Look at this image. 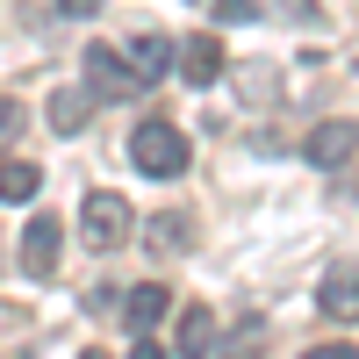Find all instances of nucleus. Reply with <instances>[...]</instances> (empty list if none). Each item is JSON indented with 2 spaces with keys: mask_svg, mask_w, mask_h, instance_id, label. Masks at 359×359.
Listing matches in <instances>:
<instances>
[{
  "mask_svg": "<svg viewBox=\"0 0 359 359\" xmlns=\"http://www.w3.org/2000/svg\"><path fill=\"white\" fill-rule=\"evenodd\" d=\"M302 158H309L316 172H345V165L359 158V123H352V115H331V123H316V130H309V144H302Z\"/></svg>",
  "mask_w": 359,
  "mask_h": 359,
  "instance_id": "4",
  "label": "nucleus"
},
{
  "mask_svg": "<svg viewBox=\"0 0 359 359\" xmlns=\"http://www.w3.org/2000/svg\"><path fill=\"white\" fill-rule=\"evenodd\" d=\"M172 352H180V359H201V352H216V309H208V302H187V309H180Z\"/></svg>",
  "mask_w": 359,
  "mask_h": 359,
  "instance_id": "9",
  "label": "nucleus"
},
{
  "mask_svg": "<svg viewBox=\"0 0 359 359\" xmlns=\"http://www.w3.org/2000/svg\"><path fill=\"white\" fill-rule=\"evenodd\" d=\"M79 65H86V86H94V101H137L144 86H151V79L137 72V57H130V50H115V43H86Z\"/></svg>",
  "mask_w": 359,
  "mask_h": 359,
  "instance_id": "2",
  "label": "nucleus"
},
{
  "mask_svg": "<svg viewBox=\"0 0 359 359\" xmlns=\"http://www.w3.org/2000/svg\"><path fill=\"white\" fill-rule=\"evenodd\" d=\"M15 137H22V101H8V94H0V151H8Z\"/></svg>",
  "mask_w": 359,
  "mask_h": 359,
  "instance_id": "16",
  "label": "nucleus"
},
{
  "mask_svg": "<svg viewBox=\"0 0 359 359\" xmlns=\"http://www.w3.org/2000/svg\"><path fill=\"white\" fill-rule=\"evenodd\" d=\"M187 158H194V144L180 137L165 115H151V123L130 130V165H137L144 180H180V172H187Z\"/></svg>",
  "mask_w": 359,
  "mask_h": 359,
  "instance_id": "1",
  "label": "nucleus"
},
{
  "mask_svg": "<svg viewBox=\"0 0 359 359\" xmlns=\"http://www.w3.org/2000/svg\"><path fill=\"white\" fill-rule=\"evenodd\" d=\"M180 79L187 86H216L223 79V43L216 36H187L180 43Z\"/></svg>",
  "mask_w": 359,
  "mask_h": 359,
  "instance_id": "11",
  "label": "nucleus"
},
{
  "mask_svg": "<svg viewBox=\"0 0 359 359\" xmlns=\"http://www.w3.org/2000/svg\"><path fill=\"white\" fill-rule=\"evenodd\" d=\"M130 57H137V72H144V79H165L180 50H172V36H137V43H130Z\"/></svg>",
  "mask_w": 359,
  "mask_h": 359,
  "instance_id": "14",
  "label": "nucleus"
},
{
  "mask_svg": "<svg viewBox=\"0 0 359 359\" xmlns=\"http://www.w3.org/2000/svg\"><path fill=\"white\" fill-rule=\"evenodd\" d=\"M144 245H151V259H180V252L194 245V237H187V216H172V208L151 216V223H144Z\"/></svg>",
  "mask_w": 359,
  "mask_h": 359,
  "instance_id": "12",
  "label": "nucleus"
},
{
  "mask_svg": "<svg viewBox=\"0 0 359 359\" xmlns=\"http://www.w3.org/2000/svg\"><path fill=\"white\" fill-rule=\"evenodd\" d=\"M230 86H237V94H245L252 108H273L280 101V65H273V57H245V65H230Z\"/></svg>",
  "mask_w": 359,
  "mask_h": 359,
  "instance_id": "8",
  "label": "nucleus"
},
{
  "mask_svg": "<svg viewBox=\"0 0 359 359\" xmlns=\"http://www.w3.org/2000/svg\"><path fill=\"white\" fill-rule=\"evenodd\" d=\"M94 108H101V101H94V86H57L43 115H50V130H57V137H79V130H86V115H94Z\"/></svg>",
  "mask_w": 359,
  "mask_h": 359,
  "instance_id": "10",
  "label": "nucleus"
},
{
  "mask_svg": "<svg viewBox=\"0 0 359 359\" xmlns=\"http://www.w3.org/2000/svg\"><path fill=\"white\" fill-rule=\"evenodd\" d=\"M208 15H216V22H237V29H245V22H259L266 8H259V0H208Z\"/></svg>",
  "mask_w": 359,
  "mask_h": 359,
  "instance_id": "15",
  "label": "nucleus"
},
{
  "mask_svg": "<svg viewBox=\"0 0 359 359\" xmlns=\"http://www.w3.org/2000/svg\"><path fill=\"white\" fill-rule=\"evenodd\" d=\"M36 187H43V172L29 165V158H0V201H36Z\"/></svg>",
  "mask_w": 359,
  "mask_h": 359,
  "instance_id": "13",
  "label": "nucleus"
},
{
  "mask_svg": "<svg viewBox=\"0 0 359 359\" xmlns=\"http://www.w3.org/2000/svg\"><path fill=\"white\" fill-rule=\"evenodd\" d=\"M165 309H172V287H158V280L123 287V323H130V338H151L158 323H165Z\"/></svg>",
  "mask_w": 359,
  "mask_h": 359,
  "instance_id": "6",
  "label": "nucleus"
},
{
  "mask_svg": "<svg viewBox=\"0 0 359 359\" xmlns=\"http://www.w3.org/2000/svg\"><path fill=\"white\" fill-rule=\"evenodd\" d=\"M287 15H302V22H316V0H287Z\"/></svg>",
  "mask_w": 359,
  "mask_h": 359,
  "instance_id": "18",
  "label": "nucleus"
},
{
  "mask_svg": "<svg viewBox=\"0 0 359 359\" xmlns=\"http://www.w3.org/2000/svg\"><path fill=\"white\" fill-rule=\"evenodd\" d=\"M57 259H65L57 216H29V230H22V273L29 280H57Z\"/></svg>",
  "mask_w": 359,
  "mask_h": 359,
  "instance_id": "5",
  "label": "nucleus"
},
{
  "mask_svg": "<svg viewBox=\"0 0 359 359\" xmlns=\"http://www.w3.org/2000/svg\"><path fill=\"white\" fill-rule=\"evenodd\" d=\"M57 15H101V0H57Z\"/></svg>",
  "mask_w": 359,
  "mask_h": 359,
  "instance_id": "17",
  "label": "nucleus"
},
{
  "mask_svg": "<svg viewBox=\"0 0 359 359\" xmlns=\"http://www.w3.org/2000/svg\"><path fill=\"white\" fill-rule=\"evenodd\" d=\"M130 230H137V208L115 194V187H94L79 201V237L94 252H115V245H130Z\"/></svg>",
  "mask_w": 359,
  "mask_h": 359,
  "instance_id": "3",
  "label": "nucleus"
},
{
  "mask_svg": "<svg viewBox=\"0 0 359 359\" xmlns=\"http://www.w3.org/2000/svg\"><path fill=\"white\" fill-rule=\"evenodd\" d=\"M316 309L331 323H359V266H331L316 280Z\"/></svg>",
  "mask_w": 359,
  "mask_h": 359,
  "instance_id": "7",
  "label": "nucleus"
}]
</instances>
